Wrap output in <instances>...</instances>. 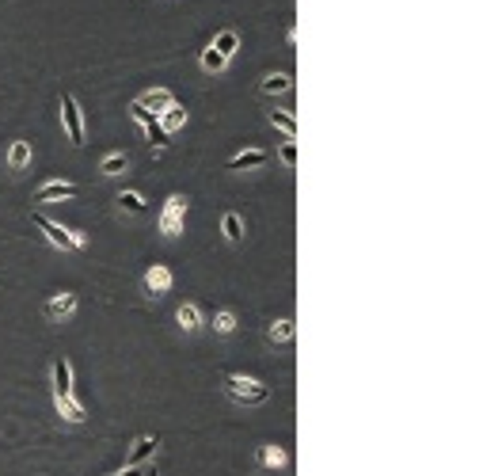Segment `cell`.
<instances>
[{
    "instance_id": "6da1fadb",
    "label": "cell",
    "mask_w": 483,
    "mask_h": 476,
    "mask_svg": "<svg viewBox=\"0 0 483 476\" xmlns=\"http://www.w3.org/2000/svg\"><path fill=\"white\" fill-rule=\"evenodd\" d=\"M221 389L229 400L236 404H247V408H259L270 400V385H263L259 377H247V374H224L221 377Z\"/></svg>"
},
{
    "instance_id": "7a4b0ae2",
    "label": "cell",
    "mask_w": 483,
    "mask_h": 476,
    "mask_svg": "<svg viewBox=\"0 0 483 476\" xmlns=\"http://www.w3.org/2000/svg\"><path fill=\"white\" fill-rule=\"evenodd\" d=\"M35 225L46 232V240H50L54 248H61V252H80V248H84V232H76V229H65L61 221H50V217L35 214Z\"/></svg>"
},
{
    "instance_id": "3957f363",
    "label": "cell",
    "mask_w": 483,
    "mask_h": 476,
    "mask_svg": "<svg viewBox=\"0 0 483 476\" xmlns=\"http://www.w3.org/2000/svg\"><path fill=\"white\" fill-rule=\"evenodd\" d=\"M183 214H187V195H167V206H164V214H160V232H164V237H179Z\"/></svg>"
},
{
    "instance_id": "277c9868",
    "label": "cell",
    "mask_w": 483,
    "mask_h": 476,
    "mask_svg": "<svg viewBox=\"0 0 483 476\" xmlns=\"http://www.w3.org/2000/svg\"><path fill=\"white\" fill-rule=\"evenodd\" d=\"M61 122H65V134L72 145H84V115H80V103L69 92L61 95Z\"/></svg>"
},
{
    "instance_id": "5b68a950",
    "label": "cell",
    "mask_w": 483,
    "mask_h": 476,
    "mask_svg": "<svg viewBox=\"0 0 483 476\" xmlns=\"http://www.w3.org/2000/svg\"><path fill=\"white\" fill-rule=\"evenodd\" d=\"M141 289L149 297H164L167 289H172V271H167L164 263H152V267L145 271V278H141Z\"/></svg>"
},
{
    "instance_id": "8992f818",
    "label": "cell",
    "mask_w": 483,
    "mask_h": 476,
    "mask_svg": "<svg viewBox=\"0 0 483 476\" xmlns=\"http://www.w3.org/2000/svg\"><path fill=\"white\" fill-rule=\"evenodd\" d=\"M130 111H133V118H138V122H141V130H145V134H149V141H152V145H156V149H164V145H167V141H172V134H167V130H164V126H160V118H156V115H149V111H141V107H138V103H133V107H130Z\"/></svg>"
},
{
    "instance_id": "52a82bcc",
    "label": "cell",
    "mask_w": 483,
    "mask_h": 476,
    "mask_svg": "<svg viewBox=\"0 0 483 476\" xmlns=\"http://www.w3.org/2000/svg\"><path fill=\"white\" fill-rule=\"evenodd\" d=\"M65 198H76V183L69 180H50L35 191V203H65Z\"/></svg>"
},
{
    "instance_id": "ba28073f",
    "label": "cell",
    "mask_w": 483,
    "mask_h": 476,
    "mask_svg": "<svg viewBox=\"0 0 483 476\" xmlns=\"http://www.w3.org/2000/svg\"><path fill=\"white\" fill-rule=\"evenodd\" d=\"M267 160H270L267 149H244L224 164V172H247V168H259V164H267Z\"/></svg>"
},
{
    "instance_id": "9c48e42d",
    "label": "cell",
    "mask_w": 483,
    "mask_h": 476,
    "mask_svg": "<svg viewBox=\"0 0 483 476\" xmlns=\"http://www.w3.org/2000/svg\"><path fill=\"white\" fill-rule=\"evenodd\" d=\"M133 103H138L141 111H149V115H160V111H167L175 103V95L167 92V88H152V92H145L141 100H133Z\"/></svg>"
},
{
    "instance_id": "30bf717a",
    "label": "cell",
    "mask_w": 483,
    "mask_h": 476,
    "mask_svg": "<svg viewBox=\"0 0 483 476\" xmlns=\"http://www.w3.org/2000/svg\"><path fill=\"white\" fill-rule=\"evenodd\" d=\"M72 312H76V294H69V289H61V294H54L46 301V317L50 320H65Z\"/></svg>"
},
{
    "instance_id": "8fae6325",
    "label": "cell",
    "mask_w": 483,
    "mask_h": 476,
    "mask_svg": "<svg viewBox=\"0 0 483 476\" xmlns=\"http://www.w3.org/2000/svg\"><path fill=\"white\" fill-rule=\"evenodd\" d=\"M50 377H54V397H72V366H69V358H54Z\"/></svg>"
},
{
    "instance_id": "7c38bea8",
    "label": "cell",
    "mask_w": 483,
    "mask_h": 476,
    "mask_svg": "<svg viewBox=\"0 0 483 476\" xmlns=\"http://www.w3.org/2000/svg\"><path fill=\"white\" fill-rule=\"evenodd\" d=\"M156 450H160V438H152V434H141L138 442L130 446V457H126V465H145L149 457H156Z\"/></svg>"
},
{
    "instance_id": "4fadbf2b",
    "label": "cell",
    "mask_w": 483,
    "mask_h": 476,
    "mask_svg": "<svg viewBox=\"0 0 483 476\" xmlns=\"http://www.w3.org/2000/svg\"><path fill=\"white\" fill-rule=\"evenodd\" d=\"M286 461H289V454L281 446H275V442H263L259 446V465L263 469H286Z\"/></svg>"
},
{
    "instance_id": "5bb4252c",
    "label": "cell",
    "mask_w": 483,
    "mask_h": 476,
    "mask_svg": "<svg viewBox=\"0 0 483 476\" xmlns=\"http://www.w3.org/2000/svg\"><path fill=\"white\" fill-rule=\"evenodd\" d=\"M175 320H179L183 332H198V328H202V309H198L195 301H183L179 312H175Z\"/></svg>"
},
{
    "instance_id": "9a60e30c",
    "label": "cell",
    "mask_w": 483,
    "mask_h": 476,
    "mask_svg": "<svg viewBox=\"0 0 483 476\" xmlns=\"http://www.w3.org/2000/svg\"><path fill=\"white\" fill-rule=\"evenodd\" d=\"M54 404H58V411L69 419V423H84V419H88V411L76 400V392H72V397H54Z\"/></svg>"
},
{
    "instance_id": "2e32d148",
    "label": "cell",
    "mask_w": 483,
    "mask_h": 476,
    "mask_svg": "<svg viewBox=\"0 0 483 476\" xmlns=\"http://www.w3.org/2000/svg\"><path fill=\"white\" fill-rule=\"evenodd\" d=\"M289 88H293V77H289V72H270V77H263L259 92L263 95H286Z\"/></svg>"
},
{
    "instance_id": "e0dca14e",
    "label": "cell",
    "mask_w": 483,
    "mask_h": 476,
    "mask_svg": "<svg viewBox=\"0 0 483 476\" xmlns=\"http://www.w3.org/2000/svg\"><path fill=\"white\" fill-rule=\"evenodd\" d=\"M221 232L229 244H240V240H244V217H240L236 209H229V214L221 217Z\"/></svg>"
},
{
    "instance_id": "ac0fdd59",
    "label": "cell",
    "mask_w": 483,
    "mask_h": 476,
    "mask_svg": "<svg viewBox=\"0 0 483 476\" xmlns=\"http://www.w3.org/2000/svg\"><path fill=\"white\" fill-rule=\"evenodd\" d=\"M267 122L275 126V130H281V134H286L289 141L297 137V118L289 115V111H267Z\"/></svg>"
},
{
    "instance_id": "d6986e66",
    "label": "cell",
    "mask_w": 483,
    "mask_h": 476,
    "mask_svg": "<svg viewBox=\"0 0 483 476\" xmlns=\"http://www.w3.org/2000/svg\"><path fill=\"white\" fill-rule=\"evenodd\" d=\"M209 46H213V50L221 54L224 61H229L232 54L240 50V35H236V31H221V35H217V38H213V42H209Z\"/></svg>"
},
{
    "instance_id": "ffe728a7",
    "label": "cell",
    "mask_w": 483,
    "mask_h": 476,
    "mask_svg": "<svg viewBox=\"0 0 483 476\" xmlns=\"http://www.w3.org/2000/svg\"><path fill=\"white\" fill-rule=\"evenodd\" d=\"M27 164H31V145L12 141V149H8V168H12V172H23Z\"/></svg>"
},
{
    "instance_id": "44dd1931",
    "label": "cell",
    "mask_w": 483,
    "mask_h": 476,
    "mask_svg": "<svg viewBox=\"0 0 483 476\" xmlns=\"http://www.w3.org/2000/svg\"><path fill=\"white\" fill-rule=\"evenodd\" d=\"M156 118H160V126H164V130L172 134V130H179V126L187 122V111H183L179 103H172V107H167V111H160Z\"/></svg>"
},
{
    "instance_id": "7402d4cb",
    "label": "cell",
    "mask_w": 483,
    "mask_h": 476,
    "mask_svg": "<svg viewBox=\"0 0 483 476\" xmlns=\"http://www.w3.org/2000/svg\"><path fill=\"white\" fill-rule=\"evenodd\" d=\"M267 340L270 343H289L293 340V320H270V328H267Z\"/></svg>"
},
{
    "instance_id": "603a6c76",
    "label": "cell",
    "mask_w": 483,
    "mask_h": 476,
    "mask_svg": "<svg viewBox=\"0 0 483 476\" xmlns=\"http://www.w3.org/2000/svg\"><path fill=\"white\" fill-rule=\"evenodd\" d=\"M126 168H130V157H126V152H110V157H103L99 172L103 175H122Z\"/></svg>"
},
{
    "instance_id": "cb8c5ba5",
    "label": "cell",
    "mask_w": 483,
    "mask_h": 476,
    "mask_svg": "<svg viewBox=\"0 0 483 476\" xmlns=\"http://www.w3.org/2000/svg\"><path fill=\"white\" fill-rule=\"evenodd\" d=\"M115 203L122 206V209H130V214H145V209H149V203H145L138 191H118V198H115Z\"/></svg>"
},
{
    "instance_id": "d4e9b609",
    "label": "cell",
    "mask_w": 483,
    "mask_h": 476,
    "mask_svg": "<svg viewBox=\"0 0 483 476\" xmlns=\"http://www.w3.org/2000/svg\"><path fill=\"white\" fill-rule=\"evenodd\" d=\"M213 332L217 335H229V332H236V312H229V309H221L213 317Z\"/></svg>"
},
{
    "instance_id": "484cf974",
    "label": "cell",
    "mask_w": 483,
    "mask_h": 476,
    "mask_svg": "<svg viewBox=\"0 0 483 476\" xmlns=\"http://www.w3.org/2000/svg\"><path fill=\"white\" fill-rule=\"evenodd\" d=\"M198 61H202V69H206V72H221L224 65H229V61H224L221 54L213 50V46H206V50H202V58H198Z\"/></svg>"
},
{
    "instance_id": "4316f807",
    "label": "cell",
    "mask_w": 483,
    "mask_h": 476,
    "mask_svg": "<svg viewBox=\"0 0 483 476\" xmlns=\"http://www.w3.org/2000/svg\"><path fill=\"white\" fill-rule=\"evenodd\" d=\"M278 160L286 168H297V160H301V152H297V141H281L278 145Z\"/></svg>"
},
{
    "instance_id": "83f0119b",
    "label": "cell",
    "mask_w": 483,
    "mask_h": 476,
    "mask_svg": "<svg viewBox=\"0 0 483 476\" xmlns=\"http://www.w3.org/2000/svg\"><path fill=\"white\" fill-rule=\"evenodd\" d=\"M118 476H156V473H149V469H145V465H133V469H130V465H126V469L118 473Z\"/></svg>"
}]
</instances>
